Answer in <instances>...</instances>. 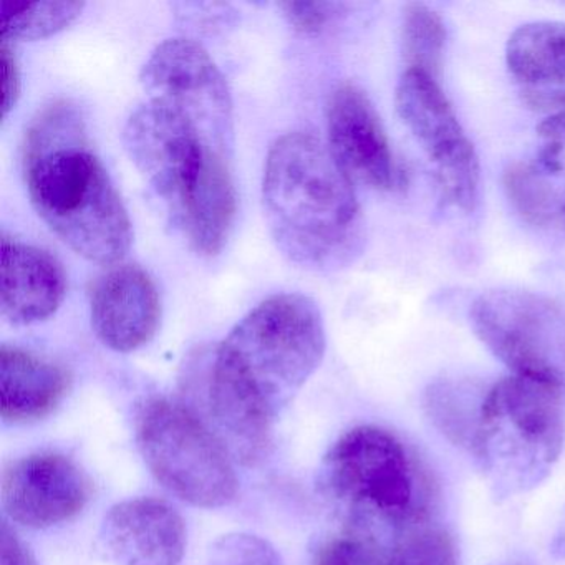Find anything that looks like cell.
Returning <instances> with one entry per match:
<instances>
[{
  "label": "cell",
  "instance_id": "cell-1",
  "mask_svg": "<svg viewBox=\"0 0 565 565\" xmlns=\"http://www.w3.org/2000/svg\"><path fill=\"white\" fill-rule=\"evenodd\" d=\"M145 100L124 145L196 253L216 256L237 213L233 98L223 72L191 39L161 42L141 68Z\"/></svg>",
  "mask_w": 565,
  "mask_h": 565
},
{
  "label": "cell",
  "instance_id": "cell-2",
  "mask_svg": "<svg viewBox=\"0 0 565 565\" xmlns=\"http://www.w3.org/2000/svg\"><path fill=\"white\" fill-rule=\"evenodd\" d=\"M326 347L319 306L297 292L267 297L217 345L207 399L237 459L253 465L263 458L274 425L319 369Z\"/></svg>",
  "mask_w": 565,
  "mask_h": 565
},
{
  "label": "cell",
  "instance_id": "cell-3",
  "mask_svg": "<svg viewBox=\"0 0 565 565\" xmlns=\"http://www.w3.org/2000/svg\"><path fill=\"white\" fill-rule=\"evenodd\" d=\"M22 161L32 206L72 250L104 266L127 256L130 216L74 104L54 102L32 120Z\"/></svg>",
  "mask_w": 565,
  "mask_h": 565
},
{
  "label": "cell",
  "instance_id": "cell-4",
  "mask_svg": "<svg viewBox=\"0 0 565 565\" xmlns=\"http://www.w3.org/2000/svg\"><path fill=\"white\" fill-rule=\"evenodd\" d=\"M263 201L274 243L290 263L332 273L362 253L365 224L353 181L312 134L290 131L270 145Z\"/></svg>",
  "mask_w": 565,
  "mask_h": 565
},
{
  "label": "cell",
  "instance_id": "cell-5",
  "mask_svg": "<svg viewBox=\"0 0 565 565\" xmlns=\"http://www.w3.org/2000/svg\"><path fill=\"white\" fill-rule=\"evenodd\" d=\"M564 438L562 390L512 375L486 392L469 452L501 501L545 481L561 458Z\"/></svg>",
  "mask_w": 565,
  "mask_h": 565
},
{
  "label": "cell",
  "instance_id": "cell-6",
  "mask_svg": "<svg viewBox=\"0 0 565 565\" xmlns=\"http://www.w3.org/2000/svg\"><path fill=\"white\" fill-rule=\"evenodd\" d=\"M323 495L349 518L350 529L390 525L396 535L425 522L428 482L393 433L365 425L337 439L320 466Z\"/></svg>",
  "mask_w": 565,
  "mask_h": 565
},
{
  "label": "cell",
  "instance_id": "cell-7",
  "mask_svg": "<svg viewBox=\"0 0 565 565\" xmlns=\"http://www.w3.org/2000/svg\"><path fill=\"white\" fill-rule=\"evenodd\" d=\"M137 441L151 475L181 501L214 509L236 499L239 481L233 452L183 403L147 402L138 415Z\"/></svg>",
  "mask_w": 565,
  "mask_h": 565
},
{
  "label": "cell",
  "instance_id": "cell-8",
  "mask_svg": "<svg viewBox=\"0 0 565 565\" xmlns=\"http://www.w3.org/2000/svg\"><path fill=\"white\" fill-rule=\"evenodd\" d=\"M469 319L514 375L565 388V306L527 290H489L472 302Z\"/></svg>",
  "mask_w": 565,
  "mask_h": 565
},
{
  "label": "cell",
  "instance_id": "cell-9",
  "mask_svg": "<svg viewBox=\"0 0 565 565\" xmlns=\"http://www.w3.org/2000/svg\"><path fill=\"white\" fill-rule=\"evenodd\" d=\"M395 104L403 124L435 164L446 201L462 211L475 210L481 178L478 153L436 78L425 72H403Z\"/></svg>",
  "mask_w": 565,
  "mask_h": 565
},
{
  "label": "cell",
  "instance_id": "cell-10",
  "mask_svg": "<svg viewBox=\"0 0 565 565\" xmlns=\"http://www.w3.org/2000/svg\"><path fill=\"white\" fill-rule=\"evenodd\" d=\"M6 515L29 529H49L81 514L92 499V481L77 461L42 451L9 462L0 479Z\"/></svg>",
  "mask_w": 565,
  "mask_h": 565
},
{
  "label": "cell",
  "instance_id": "cell-11",
  "mask_svg": "<svg viewBox=\"0 0 565 565\" xmlns=\"http://www.w3.org/2000/svg\"><path fill=\"white\" fill-rule=\"evenodd\" d=\"M329 148L350 180L388 191L396 183L395 160L382 120L369 95L342 84L327 104Z\"/></svg>",
  "mask_w": 565,
  "mask_h": 565
},
{
  "label": "cell",
  "instance_id": "cell-12",
  "mask_svg": "<svg viewBox=\"0 0 565 565\" xmlns=\"http://www.w3.org/2000/svg\"><path fill=\"white\" fill-rule=\"evenodd\" d=\"M95 335L115 352L128 353L147 345L161 320L157 284L135 264H118L95 279L90 290Z\"/></svg>",
  "mask_w": 565,
  "mask_h": 565
},
{
  "label": "cell",
  "instance_id": "cell-13",
  "mask_svg": "<svg viewBox=\"0 0 565 565\" xmlns=\"http://www.w3.org/2000/svg\"><path fill=\"white\" fill-rule=\"evenodd\" d=\"M98 542L118 565H180L186 552V524L163 499H128L107 512Z\"/></svg>",
  "mask_w": 565,
  "mask_h": 565
},
{
  "label": "cell",
  "instance_id": "cell-14",
  "mask_svg": "<svg viewBox=\"0 0 565 565\" xmlns=\"http://www.w3.org/2000/svg\"><path fill=\"white\" fill-rule=\"evenodd\" d=\"M67 292L61 263L47 250L2 234V316L32 326L57 312Z\"/></svg>",
  "mask_w": 565,
  "mask_h": 565
},
{
  "label": "cell",
  "instance_id": "cell-15",
  "mask_svg": "<svg viewBox=\"0 0 565 565\" xmlns=\"http://www.w3.org/2000/svg\"><path fill=\"white\" fill-rule=\"evenodd\" d=\"M505 64L524 100L539 110H565V24L531 22L512 32Z\"/></svg>",
  "mask_w": 565,
  "mask_h": 565
},
{
  "label": "cell",
  "instance_id": "cell-16",
  "mask_svg": "<svg viewBox=\"0 0 565 565\" xmlns=\"http://www.w3.org/2000/svg\"><path fill=\"white\" fill-rule=\"evenodd\" d=\"M71 385V373L58 363L19 347L0 349V416L8 425H25L51 415Z\"/></svg>",
  "mask_w": 565,
  "mask_h": 565
},
{
  "label": "cell",
  "instance_id": "cell-17",
  "mask_svg": "<svg viewBox=\"0 0 565 565\" xmlns=\"http://www.w3.org/2000/svg\"><path fill=\"white\" fill-rule=\"evenodd\" d=\"M488 392V390H486ZM486 393L469 382L439 380L426 388L423 406L435 428L452 445L471 449Z\"/></svg>",
  "mask_w": 565,
  "mask_h": 565
},
{
  "label": "cell",
  "instance_id": "cell-18",
  "mask_svg": "<svg viewBox=\"0 0 565 565\" xmlns=\"http://www.w3.org/2000/svg\"><path fill=\"white\" fill-rule=\"evenodd\" d=\"M84 2L71 0H41L18 2L4 0L0 4V35L2 41H34L57 34L81 15Z\"/></svg>",
  "mask_w": 565,
  "mask_h": 565
},
{
  "label": "cell",
  "instance_id": "cell-19",
  "mask_svg": "<svg viewBox=\"0 0 565 565\" xmlns=\"http://www.w3.org/2000/svg\"><path fill=\"white\" fill-rule=\"evenodd\" d=\"M402 42L406 71L438 77L446 45V25L438 12L419 2L406 6Z\"/></svg>",
  "mask_w": 565,
  "mask_h": 565
},
{
  "label": "cell",
  "instance_id": "cell-20",
  "mask_svg": "<svg viewBox=\"0 0 565 565\" xmlns=\"http://www.w3.org/2000/svg\"><path fill=\"white\" fill-rule=\"evenodd\" d=\"M505 194L519 216L532 226L544 227L561 220L564 198L547 181L541 168L514 163L504 171Z\"/></svg>",
  "mask_w": 565,
  "mask_h": 565
},
{
  "label": "cell",
  "instance_id": "cell-21",
  "mask_svg": "<svg viewBox=\"0 0 565 565\" xmlns=\"http://www.w3.org/2000/svg\"><path fill=\"white\" fill-rule=\"evenodd\" d=\"M388 565H458L455 542L439 525H412L399 532Z\"/></svg>",
  "mask_w": 565,
  "mask_h": 565
},
{
  "label": "cell",
  "instance_id": "cell-22",
  "mask_svg": "<svg viewBox=\"0 0 565 565\" xmlns=\"http://www.w3.org/2000/svg\"><path fill=\"white\" fill-rule=\"evenodd\" d=\"M390 554L372 532L349 529L327 541L317 552L312 565H388Z\"/></svg>",
  "mask_w": 565,
  "mask_h": 565
},
{
  "label": "cell",
  "instance_id": "cell-23",
  "mask_svg": "<svg viewBox=\"0 0 565 565\" xmlns=\"http://www.w3.org/2000/svg\"><path fill=\"white\" fill-rule=\"evenodd\" d=\"M206 565H284L277 548L247 532L223 535L211 544Z\"/></svg>",
  "mask_w": 565,
  "mask_h": 565
},
{
  "label": "cell",
  "instance_id": "cell-24",
  "mask_svg": "<svg viewBox=\"0 0 565 565\" xmlns=\"http://www.w3.org/2000/svg\"><path fill=\"white\" fill-rule=\"evenodd\" d=\"M541 138L539 168L548 174H565V110L552 115L537 128Z\"/></svg>",
  "mask_w": 565,
  "mask_h": 565
},
{
  "label": "cell",
  "instance_id": "cell-25",
  "mask_svg": "<svg viewBox=\"0 0 565 565\" xmlns=\"http://www.w3.org/2000/svg\"><path fill=\"white\" fill-rule=\"evenodd\" d=\"M289 24L303 34H319L333 19L339 18L343 4L337 2H284L280 4Z\"/></svg>",
  "mask_w": 565,
  "mask_h": 565
},
{
  "label": "cell",
  "instance_id": "cell-26",
  "mask_svg": "<svg viewBox=\"0 0 565 565\" xmlns=\"http://www.w3.org/2000/svg\"><path fill=\"white\" fill-rule=\"evenodd\" d=\"M0 65H2V115L8 117L9 111L18 104L21 92V72L18 58L8 41L0 44Z\"/></svg>",
  "mask_w": 565,
  "mask_h": 565
},
{
  "label": "cell",
  "instance_id": "cell-27",
  "mask_svg": "<svg viewBox=\"0 0 565 565\" xmlns=\"http://www.w3.org/2000/svg\"><path fill=\"white\" fill-rule=\"evenodd\" d=\"M0 565H38L32 552L8 521L0 529Z\"/></svg>",
  "mask_w": 565,
  "mask_h": 565
},
{
  "label": "cell",
  "instance_id": "cell-28",
  "mask_svg": "<svg viewBox=\"0 0 565 565\" xmlns=\"http://www.w3.org/2000/svg\"><path fill=\"white\" fill-rule=\"evenodd\" d=\"M558 221H561L562 226H564V227H565V200H564V201H562V207H561V220H558Z\"/></svg>",
  "mask_w": 565,
  "mask_h": 565
},
{
  "label": "cell",
  "instance_id": "cell-29",
  "mask_svg": "<svg viewBox=\"0 0 565 565\" xmlns=\"http://www.w3.org/2000/svg\"><path fill=\"white\" fill-rule=\"evenodd\" d=\"M504 565H527V564H521V562H511V564H504Z\"/></svg>",
  "mask_w": 565,
  "mask_h": 565
}]
</instances>
